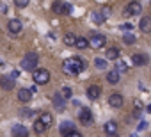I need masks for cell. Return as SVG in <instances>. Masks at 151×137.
Returning a JSON list of instances; mask_svg holds the SVG:
<instances>
[{"instance_id": "9c48e42d", "label": "cell", "mask_w": 151, "mask_h": 137, "mask_svg": "<svg viewBox=\"0 0 151 137\" xmlns=\"http://www.w3.org/2000/svg\"><path fill=\"white\" fill-rule=\"evenodd\" d=\"M100 94H101V87H100V86L93 84V86L87 87V98H89V100H98Z\"/></svg>"}, {"instance_id": "f35d334b", "label": "cell", "mask_w": 151, "mask_h": 137, "mask_svg": "<svg viewBox=\"0 0 151 137\" xmlns=\"http://www.w3.org/2000/svg\"><path fill=\"white\" fill-rule=\"evenodd\" d=\"M130 137H139V135H137V133H132V135H130Z\"/></svg>"}, {"instance_id": "4dcf8cb0", "label": "cell", "mask_w": 151, "mask_h": 137, "mask_svg": "<svg viewBox=\"0 0 151 137\" xmlns=\"http://www.w3.org/2000/svg\"><path fill=\"white\" fill-rule=\"evenodd\" d=\"M14 6H16L18 9H23V7H27V6H29V2H27V0H16Z\"/></svg>"}, {"instance_id": "e575fe53", "label": "cell", "mask_w": 151, "mask_h": 137, "mask_svg": "<svg viewBox=\"0 0 151 137\" xmlns=\"http://www.w3.org/2000/svg\"><path fill=\"white\" fill-rule=\"evenodd\" d=\"M0 13H7V4L6 2H0Z\"/></svg>"}, {"instance_id": "836d02e7", "label": "cell", "mask_w": 151, "mask_h": 137, "mask_svg": "<svg viewBox=\"0 0 151 137\" xmlns=\"http://www.w3.org/2000/svg\"><path fill=\"white\" fill-rule=\"evenodd\" d=\"M146 128H147V121H140V123H139V126H137V130H139V132H142V130H146Z\"/></svg>"}, {"instance_id": "d6986e66", "label": "cell", "mask_w": 151, "mask_h": 137, "mask_svg": "<svg viewBox=\"0 0 151 137\" xmlns=\"http://www.w3.org/2000/svg\"><path fill=\"white\" fill-rule=\"evenodd\" d=\"M105 59H109V61H117L119 59V48H109L107 52H105Z\"/></svg>"}, {"instance_id": "e0dca14e", "label": "cell", "mask_w": 151, "mask_h": 137, "mask_svg": "<svg viewBox=\"0 0 151 137\" xmlns=\"http://www.w3.org/2000/svg\"><path fill=\"white\" fill-rule=\"evenodd\" d=\"M39 121L48 128V126H52V123H53V116H52L50 112H41V114H39Z\"/></svg>"}, {"instance_id": "d4e9b609", "label": "cell", "mask_w": 151, "mask_h": 137, "mask_svg": "<svg viewBox=\"0 0 151 137\" xmlns=\"http://www.w3.org/2000/svg\"><path fill=\"white\" fill-rule=\"evenodd\" d=\"M116 71H117V73H126V71H128V64H126L124 61L117 59V64H116Z\"/></svg>"}, {"instance_id": "f1b7e54d", "label": "cell", "mask_w": 151, "mask_h": 137, "mask_svg": "<svg viewBox=\"0 0 151 137\" xmlns=\"http://www.w3.org/2000/svg\"><path fill=\"white\" fill-rule=\"evenodd\" d=\"M71 94H73V93H71V87H62L60 96H62L64 100H69V98H71Z\"/></svg>"}, {"instance_id": "7c38bea8", "label": "cell", "mask_w": 151, "mask_h": 137, "mask_svg": "<svg viewBox=\"0 0 151 137\" xmlns=\"http://www.w3.org/2000/svg\"><path fill=\"white\" fill-rule=\"evenodd\" d=\"M78 118H80V123L89 125V123L93 121V112H91L89 109H82V110H80V114H78Z\"/></svg>"}, {"instance_id": "ab89813d", "label": "cell", "mask_w": 151, "mask_h": 137, "mask_svg": "<svg viewBox=\"0 0 151 137\" xmlns=\"http://www.w3.org/2000/svg\"><path fill=\"white\" fill-rule=\"evenodd\" d=\"M109 137H119V135H117V133H114V135H109Z\"/></svg>"}, {"instance_id": "603a6c76", "label": "cell", "mask_w": 151, "mask_h": 137, "mask_svg": "<svg viewBox=\"0 0 151 137\" xmlns=\"http://www.w3.org/2000/svg\"><path fill=\"white\" fill-rule=\"evenodd\" d=\"M75 43H77V36H75L73 32H68V34L64 36V45H68V46H75Z\"/></svg>"}, {"instance_id": "ac0fdd59", "label": "cell", "mask_w": 151, "mask_h": 137, "mask_svg": "<svg viewBox=\"0 0 151 137\" xmlns=\"http://www.w3.org/2000/svg\"><path fill=\"white\" fill-rule=\"evenodd\" d=\"M0 86H2V89H6V91H11L14 87V80L9 79V77H2L0 79Z\"/></svg>"}, {"instance_id": "5b68a950", "label": "cell", "mask_w": 151, "mask_h": 137, "mask_svg": "<svg viewBox=\"0 0 151 137\" xmlns=\"http://www.w3.org/2000/svg\"><path fill=\"white\" fill-rule=\"evenodd\" d=\"M52 9H53L55 14H69L71 13V4H68V2H53Z\"/></svg>"}, {"instance_id": "cb8c5ba5", "label": "cell", "mask_w": 151, "mask_h": 137, "mask_svg": "<svg viewBox=\"0 0 151 137\" xmlns=\"http://www.w3.org/2000/svg\"><path fill=\"white\" fill-rule=\"evenodd\" d=\"M34 132H36L37 135H43V133L46 132V126H45L39 119H36V121H34Z\"/></svg>"}, {"instance_id": "4fadbf2b", "label": "cell", "mask_w": 151, "mask_h": 137, "mask_svg": "<svg viewBox=\"0 0 151 137\" xmlns=\"http://www.w3.org/2000/svg\"><path fill=\"white\" fill-rule=\"evenodd\" d=\"M59 130H60V133L66 137L68 133L75 132V125H73L71 121H62V123H60V126H59Z\"/></svg>"}, {"instance_id": "277c9868", "label": "cell", "mask_w": 151, "mask_h": 137, "mask_svg": "<svg viewBox=\"0 0 151 137\" xmlns=\"http://www.w3.org/2000/svg\"><path fill=\"white\" fill-rule=\"evenodd\" d=\"M89 41V46L91 48H94V50H100V48H103L105 46V43H107V37L105 36H101V34H94L91 39H87Z\"/></svg>"}, {"instance_id": "60d3db41", "label": "cell", "mask_w": 151, "mask_h": 137, "mask_svg": "<svg viewBox=\"0 0 151 137\" xmlns=\"http://www.w3.org/2000/svg\"><path fill=\"white\" fill-rule=\"evenodd\" d=\"M0 66H4V62H2V59H0Z\"/></svg>"}, {"instance_id": "484cf974", "label": "cell", "mask_w": 151, "mask_h": 137, "mask_svg": "<svg viewBox=\"0 0 151 137\" xmlns=\"http://www.w3.org/2000/svg\"><path fill=\"white\" fill-rule=\"evenodd\" d=\"M75 46H77L78 50H86L89 46V41L86 37H77V43H75Z\"/></svg>"}, {"instance_id": "d590c367", "label": "cell", "mask_w": 151, "mask_h": 137, "mask_svg": "<svg viewBox=\"0 0 151 137\" xmlns=\"http://www.w3.org/2000/svg\"><path fill=\"white\" fill-rule=\"evenodd\" d=\"M66 137H82V133H78L77 130H75V132H71V133H68Z\"/></svg>"}, {"instance_id": "9a60e30c", "label": "cell", "mask_w": 151, "mask_h": 137, "mask_svg": "<svg viewBox=\"0 0 151 137\" xmlns=\"http://www.w3.org/2000/svg\"><path fill=\"white\" fill-rule=\"evenodd\" d=\"M132 62L135 66H144L147 62V55H144V53H133L132 55Z\"/></svg>"}, {"instance_id": "30bf717a", "label": "cell", "mask_w": 151, "mask_h": 137, "mask_svg": "<svg viewBox=\"0 0 151 137\" xmlns=\"http://www.w3.org/2000/svg\"><path fill=\"white\" fill-rule=\"evenodd\" d=\"M139 29H140V32L149 34L151 32V18L149 16H142L140 22H139Z\"/></svg>"}, {"instance_id": "74e56055", "label": "cell", "mask_w": 151, "mask_h": 137, "mask_svg": "<svg viewBox=\"0 0 151 137\" xmlns=\"http://www.w3.org/2000/svg\"><path fill=\"white\" fill-rule=\"evenodd\" d=\"M146 110H147V112H151V105H147V107H146Z\"/></svg>"}, {"instance_id": "83f0119b", "label": "cell", "mask_w": 151, "mask_h": 137, "mask_svg": "<svg viewBox=\"0 0 151 137\" xmlns=\"http://www.w3.org/2000/svg\"><path fill=\"white\" fill-rule=\"evenodd\" d=\"M94 64H96V68H98V70H105V68H107V61L105 59H94Z\"/></svg>"}, {"instance_id": "ba28073f", "label": "cell", "mask_w": 151, "mask_h": 137, "mask_svg": "<svg viewBox=\"0 0 151 137\" xmlns=\"http://www.w3.org/2000/svg\"><path fill=\"white\" fill-rule=\"evenodd\" d=\"M109 103H110V107H114V109H121L123 103H124V100H123V96H121L119 93H114V94L109 96Z\"/></svg>"}, {"instance_id": "6da1fadb", "label": "cell", "mask_w": 151, "mask_h": 137, "mask_svg": "<svg viewBox=\"0 0 151 137\" xmlns=\"http://www.w3.org/2000/svg\"><path fill=\"white\" fill-rule=\"evenodd\" d=\"M62 70L66 75H78L80 71L86 70V62L80 57H69L62 62Z\"/></svg>"}, {"instance_id": "44dd1931", "label": "cell", "mask_w": 151, "mask_h": 137, "mask_svg": "<svg viewBox=\"0 0 151 137\" xmlns=\"http://www.w3.org/2000/svg\"><path fill=\"white\" fill-rule=\"evenodd\" d=\"M91 20H93L96 25H101V23L105 22V16L101 14V11H93V13H91Z\"/></svg>"}, {"instance_id": "d6a6232c", "label": "cell", "mask_w": 151, "mask_h": 137, "mask_svg": "<svg viewBox=\"0 0 151 137\" xmlns=\"http://www.w3.org/2000/svg\"><path fill=\"white\" fill-rule=\"evenodd\" d=\"M20 114H22L23 118H30V116H32V110H30V109H23V110H20Z\"/></svg>"}, {"instance_id": "f546056e", "label": "cell", "mask_w": 151, "mask_h": 137, "mask_svg": "<svg viewBox=\"0 0 151 137\" xmlns=\"http://www.w3.org/2000/svg\"><path fill=\"white\" fill-rule=\"evenodd\" d=\"M133 107H135V110H137V112H140V110L144 109V103H142L139 98H135V100H133Z\"/></svg>"}, {"instance_id": "ffe728a7", "label": "cell", "mask_w": 151, "mask_h": 137, "mask_svg": "<svg viewBox=\"0 0 151 137\" xmlns=\"http://www.w3.org/2000/svg\"><path fill=\"white\" fill-rule=\"evenodd\" d=\"M30 98H32V94L29 93V89H25V87H22V89L18 91V100H20V102H23V103H27V102H30Z\"/></svg>"}, {"instance_id": "5bb4252c", "label": "cell", "mask_w": 151, "mask_h": 137, "mask_svg": "<svg viewBox=\"0 0 151 137\" xmlns=\"http://www.w3.org/2000/svg\"><path fill=\"white\" fill-rule=\"evenodd\" d=\"M52 102H53L55 109H59V110H64V107H66V100L60 96V93H55V94H53V98H52Z\"/></svg>"}, {"instance_id": "7a4b0ae2", "label": "cell", "mask_w": 151, "mask_h": 137, "mask_svg": "<svg viewBox=\"0 0 151 137\" xmlns=\"http://www.w3.org/2000/svg\"><path fill=\"white\" fill-rule=\"evenodd\" d=\"M37 62H39V55L34 53V52H30V53H27V55L22 59V70L34 71V70H36V66H37Z\"/></svg>"}, {"instance_id": "3957f363", "label": "cell", "mask_w": 151, "mask_h": 137, "mask_svg": "<svg viewBox=\"0 0 151 137\" xmlns=\"http://www.w3.org/2000/svg\"><path fill=\"white\" fill-rule=\"evenodd\" d=\"M32 77H34V82L39 84V86H41V84H48V80H50V71L45 70V68H39V70H34Z\"/></svg>"}, {"instance_id": "7402d4cb", "label": "cell", "mask_w": 151, "mask_h": 137, "mask_svg": "<svg viewBox=\"0 0 151 137\" xmlns=\"http://www.w3.org/2000/svg\"><path fill=\"white\" fill-rule=\"evenodd\" d=\"M107 82H109V84H117V82H119V73H117L116 70H110V71L107 73Z\"/></svg>"}, {"instance_id": "8992f818", "label": "cell", "mask_w": 151, "mask_h": 137, "mask_svg": "<svg viewBox=\"0 0 151 137\" xmlns=\"http://www.w3.org/2000/svg\"><path fill=\"white\" fill-rule=\"evenodd\" d=\"M126 16H139L140 13H142V6L139 4V2H130L126 7H124V11H123Z\"/></svg>"}, {"instance_id": "52a82bcc", "label": "cell", "mask_w": 151, "mask_h": 137, "mask_svg": "<svg viewBox=\"0 0 151 137\" xmlns=\"http://www.w3.org/2000/svg\"><path fill=\"white\" fill-rule=\"evenodd\" d=\"M22 29H23V25H22L20 20L14 18V20H9V22H7V30H9L11 34H20Z\"/></svg>"}, {"instance_id": "4316f807", "label": "cell", "mask_w": 151, "mask_h": 137, "mask_svg": "<svg viewBox=\"0 0 151 137\" xmlns=\"http://www.w3.org/2000/svg\"><path fill=\"white\" fill-rule=\"evenodd\" d=\"M123 43H124V45H133V43H135V36H133L132 32L124 34V37H123Z\"/></svg>"}, {"instance_id": "8d00e7d4", "label": "cell", "mask_w": 151, "mask_h": 137, "mask_svg": "<svg viewBox=\"0 0 151 137\" xmlns=\"http://www.w3.org/2000/svg\"><path fill=\"white\" fill-rule=\"evenodd\" d=\"M18 75H20V71H16V70H14V71H11V77H9V79H13V80H14V79H18Z\"/></svg>"}, {"instance_id": "1f68e13d", "label": "cell", "mask_w": 151, "mask_h": 137, "mask_svg": "<svg viewBox=\"0 0 151 137\" xmlns=\"http://www.w3.org/2000/svg\"><path fill=\"white\" fill-rule=\"evenodd\" d=\"M119 29H121V30H128V32H130V30H132V29H133V25H132V23H130V22H128V23H123V25H121V27H119Z\"/></svg>"}, {"instance_id": "2e32d148", "label": "cell", "mask_w": 151, "mask_h": 137, "mask_svg": "<svg viewBox=\"0 0 151 137\" xmlns=\"http://www.w3.org/2000/svg\"><path fill=\"white\" fill-rule=\"evenodd\" d=\"M103 130H105L107 135H114V133H117V123L116 121H107L103 125Z\"/></svg>"}, {"instance_id": "8fae6325", "label": "cell", "mask_w": 151, "mask_h": 137, "mask_svg": "<svg viewBox=\"0 0 151 137\" xmlns=\"http://www.w3.org/2000/svg\"><path fill=\"white\" fill-rule=\"evenodd\" d=\"M13 137H29V130L23 125H13Z\"/></svg>"}]
</instances>
